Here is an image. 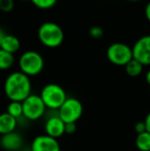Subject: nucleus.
<instances>
[{
	"label": "nucleus",
	"instance_id": "obj_1",
	"mask_svg": "<svg viewBox=\"0 0 150 151\" xmlns=\"http://www.w3.org/2000/svg\"><path fill=\"white\" fill-rule=\"evenodd\" d=\"M4 93L14 102H23L32 93L30 77L21 71L10 73L4 81Z\"/></svg>",
	"mask_w": 150,
	"mask_h": 151
},
{
	"label": "nucleus",
	"instance_id": "obj_2",
	"mask_svg": "<svg viewBox=\"0 0 150 151\" xmlns=\"http://www.w3.org/2000/svg\"><path fill=\"white\" fill-rule=\"evenodd\" d=\"M39 41L48 48L59 47L65 39V34L60 25L55 22H44L37 31Z\"/></svg>",
	"mask_w": 150,
	"mask_h": 151
},
{
	"label": "nucleus",
	"instance_id": "obj_3",
	"mask_svg": "<svg viewBox=\"0 0 150 151\" xmlns=\"http://www.w3.org/2000/svg\"><path fill=\"white\" fill-rule=\"evenodd\" d=\"M20 71L27 76H36L42 72L44 68L43 57L36 50H27L23 52L19 59Z\"/></svg>",
	"mask_w": 150,
	"mask_h": 151
},
{
	"label": "nucleus",
	"instance_id": "obj_4",
	"mask_svg": "<svg viewBox=\"0 0 150 151\" xmlns=\"http://www.w3.org/2000/svg\"><path fill=\"white\" fill-rule=\"evenodd\" d=\"M40 98L48 109L59 110L67 100V93L64 88L57 83H48L42 88Z\"/></svg>",
	"mask_w": 150,
	"mask_h": 151
},
{
	"label": "nucleus",
	"instance_id": "obj_5",
	"mask_svg": "<svg viewBox=\"0 0 150 151\" xmlns=\"http://www.w3.org/2000/svg\"><path fill=\"white\" fill-rule=\"evenodd\" d=\"M107 59L116 66H126L133 60L132 47L122 42H114L110 44L106 50Z\"/></svg>",
	"mask_w": 150,
	"mask_h": 151
},
{
	"label": "nucleus",
	"instance_id": "obj_6",
	"mask_svg": "<svg viewBox=\"0 0 150 151\" xmlns=\"http://www.w3.org/2000/svg\"><path fill=\"white\" fill-rule=\"evenodd\" d=\"M23 104V116L26 119L35 121L42 117L45 112V105L39 95L31 93L27 99L22 102Z\"/></svg>",
	"mask_w": 150,
	"mask_h": 151
},
{
	"label": "nucleus",
	"instance_id": "obj_7",
	"mask_svg": "<svg viewBox=\"0 0 150 151\" xmlns=\"http://www.w3.org/2000/svg\"><path fill=\"white\" fill-rule=\"evenodd\" d=\"M59 111V117L65 123H76L83 112V106L81 102L76 98H67Z\"/></svg>",
	"mask_w": 150,
	"mask_h": 151
},
{
	"label": "nucleus",
	"instance_id": "obj_8",
	"mask_svg": "<svg viewBox=\"0 0 150 151\" xmlns=\"http://www.w3.org/2000/svg\"><path fill=\"white\" fill-rule=\"evenodd\" d=\"M133 59L143 66H150V35L140 37L132 47Z\"/></svg>",
	"mask_w": 150,
	"mask_h": 151
},
{
	"label": "nucleus",
	"instance_id": "obj_9",
	"mask_svg": "<svg viewBox=\"0 0 150 151\" xmlns=\"http://www.w3.org/2000/svg\"><path fill=\"white\" fill-rule=\"evenodd\" d=\"M31 151H61L58 140L47 135H39L31 144Z\"/></svg>",
	"mask_w": 150,
	"mask_h": 151
},
{
	"label": "nucleus",
	"instance_id": "obj_10",
	"mask_svg": "<svg viewBox=\"0 0 150 151\" xmlns=\"http://www.w3.org/2000/svg\"><path fill=\"white\" fill-rule=\"evenodd\" d=\"M0 145L6 151H19L24 145L23 137L16 131L6 134L0 138Z\"/></svg>",
	"mask_w": 150,
	"mask_h": 151
},
{
	"label": "nucleus",
	"instance_id": "obj_11",
	"mask_svg": "<svg viewBox=\"0 0 150 151\" xmlns=\"http://www.w3.org/2000/svg\"><path fill=\"white\" fill-rule=\"evenodd\" d=\"M44 131H45V135L58 139L65 134V122L59 117V115L52 116L46 120Z\"/></svg>",
	"mask_w": 150,
	"mask_h": 151
},
{
	"label": "nucleus",
	"instance_id": "obj_12",
	"mask_svg": "<svg viewBox=\"0 0 150 151\" xmlns=\"http://www.w3.org/2000/svg\"><path fill=\"white\" fill-rule=\"evenodd\" d=\"M17 125H18L17 118L12 117L7 112L0 114V135L1 136L14 132Z\"/></svg>",
	"mask_w": 150,
	"mask_h": 151
},
{
	"label": "nucleus",
	"instance_id": "obj_13",
	"mask_svg": "<svg viewBox=\"0 0 150 151\" xmlns=\"http://www.w3.org/2000/svg\"><path fill=\"white\" fill-rule=\"evenodd\" d=\"M21 47V41L17 36L12 35V34H6V36L4 37L3 41L1 43L0 48L7 52L14 55L16 52H19Z\"/></svg>",
	"mask_w": 150,
	"mask_h": 151
},
{
	"label": "nucleus",
	"instance_id": "obj_14",
	"mask_svg": "<svg viewBox=\"0 0 150 151\" xmlns=\"http://www.w3.org/2000/svg\"><path fill=\"white\" fill-rule=\"evenodd\" d=\"M143 68H144V66L140 62L135 60V59L131 60L124 66L126 74L128 76H131V77H137V76L141 75V73L143 72Z\"/></svg>",
	"mask_w": 150,
	"mask_h": 151
},
{
	"label": "nucleus",
	"instance_id": "obj_15",
	"mask_svg": "<svg viewBox=\"0 0 150 151\" xmlns=\"http://www.w3.org/2000/svg\"><path fill=\"white\" fill-rule=\"evenodd\" d=\"M135 144L140 151H150V133L146 131L142 134H138Z\"/></svg>",
	"mask_w": 150,
	"mask_h": 151
},
{
	"label": "nucleus",
	"instance_id": "obj_16",
	"mask_svg": "<svg viewBox=\"0 0 150 151\" xmlns=\"http://www.w3.org/2000/svg\"><path fill=\"white\" fill-rule=\"evenodd\" d=\"M14 64V55L0 48V70H8Z\"/></svg>",
	"mask_w": 150,
	"mask_h": 151
},
{
	"label": "nucleus",
	"instance_id": "obj_17",
	"mask_svg": "<svg viewBox=\"0 0 150 151\" xmlns=\"http://www.w3.org/2000/svg\"><path fill=\"white\" fill-rule=\"evenodd\" d=\"M6 112H7L9 115H11L12 117L17 118L22 117L23 116V104L22 102H14L10 101L9 104L7 105L6 108Z\"/></svg>",
	"mask_w": 150,
	"mask_h": 151
},
{
	"label": "nucleus",
	"instance_id": "obj_18",
	"mask_svg": "<svg viewBox=\"0 0 150 151\" xmlns=\"http://www.w3.org/2000/svg\"><path fill=\"white\" fill-rule=\"evenodd\" d=\"M37 8L40 9H50L56 5L58 0H30Z\"/></svg>",
	"mask_w": 150,
	"mask_h": 151
},
{
	"label": "nucleus",
	"instance_id": "obj_19",
	"mask_svg": "<svg viewBox=\"0 0 150 151\" xmlns=\"http://www.w3.org/2000/svg\"><path fill=\"white\" fill-rule=\"evenodd\" d=\"M14 0H0V10L3 12H9L14 9Z\"/></svg>",
	"mask_w": 150,
	"mask_h": 151
},
{
	"label": "nucleus",
	"instance_id": "obj_20",
	"mask_svg": "<svg viewBox=\"0 0 150 151\" xmlns=\"http://www.w3.org/2000/svg\"><path fill=\"white\" fill-rule=\"evenodd\" d=\"M88 33H90V35L92 36L93 38H95V39H100V38L103 37V35H104L103 29L99 26L92 27V28L90 29V31H88Z\"/></svg>",
	"mask_w": 150,
	"mask_h": 151
},
{
	"label": "nucleus",
	"instance_id": "obj_21",
	"mask_svg": "<svg viewBox=\"0 0 150 151\" xmlns=\"http://www.w3.org/2000/svg\"><path fill=\"white\" fill-rule=\"evenodd\" d=\"M76 132V123H65V134L72 135Z\"/></svg>",
	"mask_w": 150,
	"mask_h": 151
},
{
	"label": "nucleus",
	"instance_id": "obj_22",
	"mask_svg": "<svg viewBox=\"0 0 150 151\" xmlns=\"http://www.w3.org/2000/svg\"><path fill=\"white\" fill-rule=\"evenodd\" d=\"M135 132L137 133V135L146 132V125H145L144 121H138V122L135 124Z\"/></svg>",
	"mask_w": 150,
	"mask_h": 151
},
{
	"label": "nucleus",
	"instance_id": "obj_23",
	"mask_svg": "<svg viewBox=\"0 0 150 151\" xmlns=\"http://www.w3.org/2000/svg\"><path fill=\"white\" fill-rule=\"evenodd\" d=\"M144 123H145V125H146V131L148 132V133H150V112L146 115V117H145Z\"/></svg>",
	"mask_w": 150,
	"mask_h": 151
},
{
	"label": "nucleus",
	"instance_id": "obj_24",
	"mask_svg": "<svg viewBox=\"0 0 150 151\" xmlns=\"http://www.w3.org/2000/svg\"><path fill=\"white\" fill-rule=\"evenodd\" d=\"M145 16H146V19L150 23V1L147 3L146 7H145Z\"/></svg>",
	"mask_w": 150,
	"mask_h": 151
},
{
	"label": "nucleus",
	"instance_id": "obj_25",
	"mask_svg": "<svg viewBox=\"0 0 150 151\" xmlns=\"http://www.w3.org/2000/svg\"><path fill=\"white\" fill-rule=\"evenodd\" d=\"M5 36H6V32L4 31V29L2 28V27H0V46H1V43Z\"/></svg>",
	"mask_w": 150,
	"mask_h": 151
},
{
	"label": "nucleus",
	"instance_id": "obj_26",
	"mask_svg": "<svg viewBox=\"0 0 150 151\" xmlns=\"http://www.w3.org/2000/svg\"><path fill=\"white\" fill-rule=\"evenodd\" d=\"M145 78H146V82L150 86V69L147 71V73H146V76H145Z\"/></svg>",
	"mask_w": 150,
	"mask_h": 151
},
{
	"label": "nucleus",
	"instance_id": "obj_27",
	"mask_svg": "<svg viewBox=\"0 0 150 151\" xmlns=\"http://www.w3.org/2000/svg\"><path fill=\"white\" fill-rule=\"evenodd\" d=\"M126 1H131V2H137V1H140V0H126Z\"/></svg>",
	"mask_w": 150,
	"mask_h": 151
},
{
	"label": "nucleus",
	"instance_id": "obj_28",
	"mask_svg": "<svg viewBox=\"0 0 150 151\" xmlns=\"http://www.w3.org/2000/svg\"><path fill=\"white\" fill-rule=\"evenodd\" d=\"M22 1H28V0H22Z\"/></svg>",
	"mask_w": 150,
	"mask_h": 151
}]
</instances>
